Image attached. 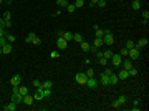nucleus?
<instances>
[{
    "mask_svg": "<svg viewBox=\"0 0 149 111\" xmlns=\"http://www.w3.org/2000/svg\"><path fill=\"white\" fill-rule=\"evenodd\" d=\"M17 110V103L15 101H12V103H8V105L3 106V111H15Z\"/></svg>",
    "mask_w": 149,
    "mask_h": 111,
    "instance_id": "obj_12",
    "label": "nucleus"
},
{
    "mask_svg": "<svg viewBox=\"0 0 149 111\" xmlns=\"http://www.w3.org/2000/svg\"><path fill=\"white\" fill-rule=\"evenodd\" d=\"M99 83L103 85V86H109V75H106L105 71L101 73V80H99Z\"/></svg>",
    "mask_w": 149,
    "mask_h": 111,
    "instance_id": "obj_8",
    "label": "nucleus"
},
{
    "mask_svg": "<svg viewBox=\"0 0 149 111\" xmlns=\"http://www.w3.org/2000/svg\"><path fill=\"white\" fill-rule=\"evenodd\" d=\"M118 78H119V80H128V78H129V73H128V70H124V68H123V70H119V75H118Z\"/></svg>",
    "mask_w": 149,
    "mask_h": 111,
    "instance_id": "obj_13",
    "label": "nucleus"
},
{
    "mask_svg": "<svg viewBox=\"0 0 149 111\" xmlns=\"http://www.w3.org/2000/svg\"><path fill=\"white\" fill-rule=\"evenodd\" d=\"M128 73H129V76H131V78L138 76V70H136V68H131V70H128Z\"/></svg>",
    "mask_w": 149,
    "mask_h": 111,
    "instance_id": "obj_29",
    "label": "nucleus"
},
{
    "mask_svg": "<svg viewBox=\"0 0 149 111\" xmlns=\"http://www.w3.org/2000/svg\"><path fill=\"white\" fill-rule=\"evenodd\" d=\"M141 8V0H132V10H139Z\"/></svg>",
    "mask_w": 149,
    "mask_h": 111,
    "instance_id": "obj_21",
    "label": "nucleus"
},
{
    "mask_svg": "<svg viewBox=\"0 0 149 111\" xmlns=\"http://www.w3.org/2000/svg\"><path fill=\"white\" fill-rule=\"evenodd\" d=\"M96 56H98V58H101V56H103V51L98 50V51H96Z\"/></svg>",
    "mask_w": 149,
    "mask_h": 111,
    "instance_id": "obj_44",
    "label": "nucleus"
},
{
    "mask_svg": "<svg viewBox=\"0 0 149 111\" xmlns=\"http://www.w3.org/2000/svg\"><path fill=\"white\" fill-rule=\"evenodd\" d=\"M111 106H113V108H119V105H118V101H116V100L113 101V105H111Z\"/></svg>",
    "mask_w": 149,
    "mask_h": 111,
    "instance_id": "obj_45",
    "label": "nucleus"
},
{
    "mask_svg": "<svg viewBox=\"0 0 149 111\" xmlns=\"http://www.w3.org/2000/svg\"><path fill=\"white\" fill-rule=\"evenodd\" d=\"M45 96H43V86L40 85L38 88H37V91H35V94H33V101H40V100H43Z\"/></svg>",
    "mask_w": 149,
    "mask_h": 111,
    "instance_id": "obj_6",
    "label": "nucleus"
},
{
    "mask_svg": "<svg viewBox=\"0 0 149 111\" xmlns=\"http://www.w3.org/2000/svg\"><path fill=\"white\" fill-rule=\"evenodd\" d=\"M134 46H136V43H134L132 40H126V43H124V48L131 50V48H134Z\"/></svg>",
    "mask_w": 149,
    "mask_h": 111,
    "instance_id": "obj_17",
    "label": "nucleus"
},
{
    "mask_svg": "<svg viewBox=\"0 0 149 111\" xmlns=\"http://www.w3.org/2000/svg\"><path fill=\"white\" fill-rule=\"evenodd\" d=\"M18 93L22 94V96H25V94H28V89L25 86H18Z\"/></svg>",
    "mask_w": 149,
    "mask_h": 111,
    "instance_id": "obj_26",
    "label": "nucleus"
},
{
    "mask_svg": "<svg viewBox=\"0 0 149 111\" xmlns=\"http://www.w3.org/2000/svg\"><path fill=\"white\" fill-rule=\"evenodd\" d=\"M103 45V38H94V42H93V46H96V48H99Z\"/></svg>",
    "mask_w": 149,
    "mask_h": 111,
    "instance_id": "obj_24",
    "label": "nucleus"
},
{
    "mask_svg": "<svg viewBox=\"0 0 149 111\" xmlns=\"http://www.w3.org/2000/svg\"><path fill=\"white\" fill-rule=\"evenodd\" d=\"M89 46H91V45H89L88 42H85V40L81 42V50L83 51H89Z\"/></svg>",
    "mask_w": 149,
    "mask_h": 111,
    "instance_id": "obj_22",
    "label": "nucleus"
},
{
    "mask_svg": "<svg viewBox=\"0 0 149 111\" xmlns=\"http://www.w3.org/2000/svg\"><path fill=\"white\" fill-rule=\"evenodd\" d=\"M116 101H118V105H119V106H123V105H126L128 98H126V96H124V94H121V96H119V98H118V100H116Z\"/></svg>",
    "mask_w": 149,
    "mask_h": 111,
    "instance_id": "obj_18",
    "label": "nucleus"
},
{
    "mask_svg": "<svg viewBox=\"0 0 149 111\" xmlns=\"http://www.w3.org/2000/svg\"><path fill=\"white\" fill-rule=\"evenodd\" d=\"M8 42H7V37H0V46H3V45H7Z\"/></svg>",
    "mask_w": 149,
    "mask_h": 111,
    "instance_id": "obj_38",
    "label": "nucleus"
},
{
    "mask_svg": "<svg viewBox=\"0 0 149 111\" xmlns=\"http://www.w3.org/2000/svg\"><path fill=\"white\" fill-rule=\"evenodd\" d=\"M73 40H75V42H78V43H81V42H83V37L80 33H73Z\"/></svg>",
    "mask_w": 149,
    "mask_h": 111,
    "instance_id": "obj_25",
    "label": "nucleus"
},
{
    "mask_svg": "<svg viewBox=\"0 0 149 111\" xmlns=\"http://www.w3.org/2000/svg\"><path fill=\"white\" fill-rule=\"evenodd\" d=\"M119 55H121V56H128V48H123Z\"/></svg>",
    "mask_w": 149,
    "mask_h": 111,
    "instance_id": "obj_43",
    "label": "nucleus"
},
{
    "mask_svg": "<svg viewBox=\"0 0 149 111\" xmlns=\"http://www.w3.org/2000/svg\"><path fill=\"white\" fill-rule=\"evenodd\" d=\"M148 43H149L148 38H141L138 43H136V48H138V50H141V48H144V46H148Z\"/></svg>",
    "mask_w": 149,
    "mask_h": 111,
    "instance_id": "obj_10",
    "label": "nucleus"
},
{
    "mask_svg": "<svg viewBox=\"0 0 149 111\" xmlns=\"http://www.w3.org/2000/svg\"><path fill=\"white\" fill-rule=\"evenodd\" d=\"M7 42H8V43H13V42H15V35H7Z\"/></svg>",
    "mask_w": 149,
    "mask_h": 111,
    "instance_id": "obj_36",
    "label": "nucleus"
},
{
    "mask_svg": "<svg viewBox=\"0 0 149 111\" xmlns=\"http://www.w3.org/2000/svg\"><path fill=\"white\" fill-rule=\"evenodd\" d=\"M66 10H68V13H75V10H76V7L71 5V3H68V7H66Z\"/></svg>",
    "mask_w": 149,
    "mask_h": 111,
    "instance_id": "obj_32",
    "label": "nucleus"
},
{
    "mask_svg": "<svg viewBox=\"0 0 149 111\" xmlns=\"http://www.w3.org/2000/svg\"><path fill=\"white\" fill-rule=\"evenodd\" d=\"M0 3H3V0H0Z\"/></svg>",
    "mask_w": 149,
    "mask_h": 111,
    "instance_id": "obj_47",
    "label": "nucleus"
},
{
    "mask_svg": "<svg viewBox=\"0 0 149 111\" xmlns=\"http://www.w3.org/2000/svg\"><path fill=\"white\" fill-rule=\"evenodd\" d=\"M35 37H37V35L33 33V32H30V33L27 35V38H25V42H27V43H32V42H33V38H35Z\"/></svg>",
    "mask_w": 149,
    "mask_h": 111,
    "instance_id": "obj_23",
    "label": "nucleus"
},
{
    "mask_svg": "<svg viewBox=\"0 0 149 111\" xmlns=\"http://www.w3.org/2000/svg\"><path fill=\"white\" fill-rule=\"evenodd\" d=\"M42 86H43V88H51V86H53V83H51L50 80H46V81H43V83H42Z\"/></svg>",
    "mask_w": 149,
    "mask_h": 111,
    "instance_id": "obj_33",
    "label": "nucleus"
},
{
    "mask_svg": "<svg viewBox=\"0 0 149 111\" xmlns=\"http://www.w3.org/2000/svg\"><path fill=\"white\" fill-rule=\"evenodd\" d=\"M86 76H88V78H93L94 76V70H93V68H88V70H86Z\"/></svg>",
    "mask_w": 149,
    "mask_h": 111,
    "instance_id": "obj_34",
    "label": "nucleus"
},
{
    "mask_svg": "<svg viewBox=\"0 0 149 111\" xmlns=\"http://www.w3.org/2000/svg\"><path fill=\"white\" fill-rule=\"evenodd\" d=\"M98 85H99V83L94 80V76H93V78H88V81H86V85H85V86H88V88L94 89V88H98Z\"/></svg>",
    "mask_w": 149,
    "mask_h": 111,
    "instance_id": "obj_7",
    "label": "nucleus"
},
{
    "mask_svg": "<svg viewBox=\"0 0 149 111\" xmlns=\"http://www.w3.org/2000/svg\"><path fill=\"white\" fill-rule=\"evenodd\" d=\"M111 60V63H113V67H121V63H123V56L119 55V53H113V56L109 58Z\"/></svg>",
    "mask_w": 149,
    "mask_h": 111,
    "instance_id": "obj_2",
    "label": "nucleus"
},
{
    "mask_svg": "<svg viewBox=\"0 0 149 111\" xmlns=\"http://www.w3.org/2000/svg\"><path fill=\"white\" fill-rule=\"evenodd\" d=\"M0 53H2V46H0Z\"/></svg>",
    "mask_w": 149,
    "mask_h": 111,
    "instance_id": "obj_48",
    "label": "nucleus"
},
{
    "mask_svg": "<svg viewBox=\"0 0 149 111\" xmlns=\"http://www.w3.org/2000/svg\"><path fill=\"white\" fill-rule=\"evenodd\" d=\"M23 103H25V105H27V106H30V105H32V103H33V96H30V94H25V96H23Z\"/></svg>",
    "mask_w": 149,
    "mask_h": 111,
    "instance_id": "obj_14",
    "label": "nucleus"
},
{
    "mask_svg": "<svg viewBox=\"0 0 149 111\" xmlns=\"http://www.w3.org/2000/svg\"><path fill=\"white\" fill-rule=\"evenodd\" d=\"M121 67L124 68V70H131L132 68V60H129V58H128V60H123Z\"/></svg>",
    "mask_w": 149,
    "mask_h": 111,
    "instance_id": "obj_11",
    "label": "nucleus"
},
{
    "mask_svg": "<svg viewBox=\"0 0 149 111\" xmlns=\"http://www.w3.org/2000/svg\"><path fill=\"white\" fill-rule=\"evenodd\" d=\"M50 58H51V60H56V58H60V53H58L56 50H53L51 53H50Z\"/></svg>",
    "mask_w": 149,
    "mask_h": 111,
    "instance_id": "obj_28",
    "label": "nucleus"
},
{
    "mask_svg": "<svg viewBox=\"0 0 149 111\" xmlns=\"http://www.w3.org/2000/svg\"><path fill=\"white\" fill-rule=\"evenodd\" d=\"M40 85H42L40 83V80H33V86H35V88H38Z\"/></svg>",
    "mask_w": 149,
    "mask_h": 111,
    "instance_id": "obj_42",
    "label": "nucleus"
},
{
    "mask_svg": "<svg viewBox=\"0 0 149 111\" xmlns=\"http://www.w3.org/2000/svg\"><path fill=\"white\" fill-rule=\"evenodd\" d=\"M128 56H129V60H138L139 56H141V50H138V48L134 46L131 50H128Z\"/></svg>",
    "mask_w": 149,
    "mask_h": 111,
    "instance_id": "obj_4",
    "label": "nucleus"
},
{
    "mask_svg": "<svg viewBox=\"0 0 149 111\" xmlns=\"http://www.w3.org/2000/svg\"><path fill=\"white\" fill-rule=\"evenodd\" d=\"M3 20H10V12H5V13H3Z\"/></svg>",
    "mask_w": 149,
    "mask_h": 111,
    "instance_id": "obj_41",
    "label": "nucleus"
},
{
    "mask_svg": "<svg viewBox=\"0 0 149 111\" xmlns=\"http://www.w3.org/2000/svg\"><path fill=\"white\" fill-rule=\"evenodd\" d=\"M32 43H33V45H40V43H42V40H40L38 37H35V38H33V42H32Z\"/></svg>",
    "mask_w": 149,
    "mask_h": 111,
    "instance_id": "obj_40",
    "label": "nucleus"
},
{
    "mask_svg": "<svg viewBox=\"0 0 149 111\" xmlns=\"http://www.w3.org/2000/svg\"><path fill=\"white\" fill-rule=\"evenodd\" d=\"M20 81H22V76L20 75H13L10 80V85L12 86H20Z\"/></svg>",
    "mask_w": 149,
    "mask_h": 111,
    "instance_id": "obj_9",
    "label": "nucleus"
},
{
    "mask_svg": "<svg viewBox=\"0 0 149 111\" xmlns=\"http://www.w3.org/2000/svg\"><path fill=\"white\" fill-rule=\"evenodd\" d=\"M75 80H76V83L78 85H83V86H85V85H86V81H88V76H86V73H76V75H75Z\"/></svg>",
    "mask_w": 149,
    "mask_h": 111,
    "instance_id": "obj_3",
    "label": "nucleus"
},
{
    "mask_svg": "<svg viewBox=\"0 0 149 111\" xmlns=\"http://www.w3.org/2000/svg\"><path fill=\"white\" fill-rule=\"evenodd\" d=\"M96 3H98V0H91V7H93V5H96Z\"/></svg>",
    "mask_w": 149,
    "mask_h": 111,
    "instance_id": "obj_46",
    "label": "nucleus"
},
{
    "mask_svg": "<svg viewBox=\"0 0 149 111\" xmlns=\"http://www.w3.org/2000/svg\"><path fill=\"white\" fill-rule=\"evenodd\" d=\"M96 30V38H103V35H105V30H101L99 27H94Z\"/></svg>",
    "mask_w": 149,
    "mask_h": 111,
    "instance_id": "obj_20",
    "label": "nucleus"
},
{
    "mask_svg": "<svg viewBox=\"0 0 149 111\" xmlns=\"http://www.w3.org/2000/svg\"><path fill=\"white\" fill-rule=\"evenodd\" d=\"M103 56H105L106 60H109L111 56H113V51H111V50H106V51H103Z\"/></svg>",
    "mask_w": 149,
    "mask_h": 111,
    "instance_id": "obj_31",
    "label": "nucleus"
},
{
    "mask_svg": "<svg viewBox=\"0 0 149 111\" xmlns=\"http://www.w3.org/2000/svg\"><path fill=\"white\" fill-rule=\"evenodd\" d=\"M106 63H108V60H106L105 56H101V58H99V65H101V67H106Z\"/></svg>",
    "mask_w": 149,
    "mask_h": 111,
    "instance_id": "obj_37",
    "label": "nucleus"
},
{
    "mask_svg": "<svg viewBox=\"0 0 149 111\" xmlns=\"http://www.w3.org/2000/svg\"><path fill=\"white\" fill-rule=\"evenodd\" d=\"M96 5L101 7V8H105V7H106V2H105V0H98V3H96Z\"/></svg>",
    "mask_w": 149,
    "mask_h": 111,
    "instance_id": "obj_39",
    "label": "nucleus"
},
{
    "mask_svg": "<svg viewBox=\"0 0 149 111\" xmlns=\"http://www.w3.org/2000/svg\"><path fill=\"white\" fill-rule=\"evenodd\" d=\"M51 93H53V91H51V88H43V96H45V98L51 96Z\"/></svg>",
    "mask_w": 149,
    "mask_h": 111,
    "instance_id": "obj_27",
    "label": "nucleus"
},
{
    "mask_svg": "<svg viewBox=\"0 0 149 111\" xmlns=\"http://www.w3.org/2000/svg\"><path fill=\"white\" fill-rule=\"evenodd\" d=\"M119 81V78H118V75H114V73H111L109 75V85H116Z\"/></svg>",
    "mask_w": 149,
    "mask_h": 111,
    "instance_id": "obj_16",
    "label": "nucleus"
},
{
    "mask_svg": "<svg viewBox=\"0 0 149 111\" xmlns=\"http://www.w3.org/2000/svg\"><path fill=\"white\" fill-rule=\"evenodd\" d=\"M56 3L60 7H63V8H66L68 7V0H56Z\"/></svg>",
    "mask_w": 149,
    "mask_h": 111,
    "instance_id": "obj_30",
    "label": "nucleus"
},
{
    "mask_svg": "<svg viewBox=\"0 0 149 111\" xmlns=\"http://www.w3.org/2000/svg\"><path fill=\"white\" fill-rule=\"evenodd\" d=\"M61 37H63L66 42H68V40H73V33H71V32H63V33H61Z\"/></svg>",
    "mask_w": 149,
    "mask_h": 111,
    "instance_id": "obj_19",
    "label": "nucleus"
},
{
    "mask_svg": "<svg viewBox=\"0 0 149 111\" xmlns=\"http://www.w3.org/2000/svg\"><path fill=\"white\" fill-rule=\"evenodd\" d=\"M66 46H68V42L63 37H58V40H56V48L63 51V50H66Z\"/></svg>",
    "mask_w": 149,
    "mask_h": 111,
    "instance_id": "obj_5",
    "label": "nucleus"
},
{
    "mask_svg": "<svg viewBox=\"0 0 149 111\" xmlns=\"http://www.w3.org/2000/svg\"><path fill=\"white\" fill-rule=\"evenodd\" d=\"M10 51H12V43H7V45H3V46H2V53H3V55L10 53Z\"/></svg>",
    "mask_w": 149,
    "mask_h": 111,
    "instance_id": "obj_15",
    "label": "nucleus"
},
{
    "mask_svg": "<svg viewBox=\"0 0 149 111\" xmlns=\"http://www.w3.org/2000/svg\"><path fill=\"white\" fill-rule=\"evenodd\" d=\"M103 43H106V45H113V43H114V37H113V33H111V30H105Z\"/></svg>",
    "mask_w": 149,
    "mask_h": 111,
    "instance_id": "obj_1",
    "label": "nucleus"
},
{
    "mask_svg": "<svg viewBox=\"0 0 149 111\" xmlns=\"http://www.w3.org/2000/svg\"><path fill=\"white\" fill-rule=\"evenodd\" d=\"M73 5L76 7V8H81V7L85 5V2H83V0H76V2H75V3H73Z\"/></svg>",
    "mask_w": 149,
    "mask_h": 111,
    "instance_id": "obj_35",
    "label": "nucleus"
}]
</instances>
